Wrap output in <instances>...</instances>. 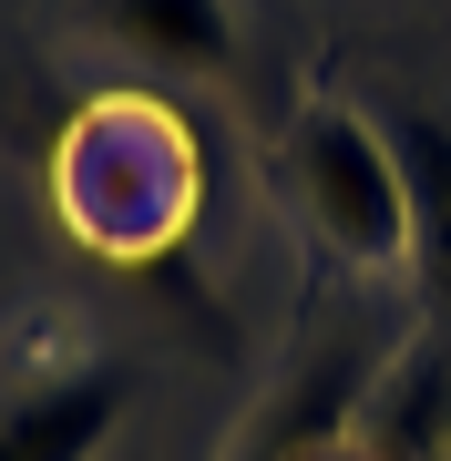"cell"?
<instances>
[{"mask_svg": "<svg viewBox=\"0 0 451 461\" xmlns=\"http://www.w3.org/2000/svg\"><path fill=\"white\" fill-rule=\"evenodd\" d=\"M51 185H62V226L83 236L93 257H165L185 226H195V133L175 123V103L154 93H103L83 123L51 154Z\"/></svg>", "mask_w": 451, "mask_h": 461, "instance_id": "cell-1", "label": "cell"}, {"mask_svg": "<svg viewBox=\"0 0 451 461\" xmlns=\"http://www.w3.org/2000/svg\"><path fill=\"white\" fill-rule=\"evenodd\" d=\"M287 185L349 267H410V195H401L390 123L349 113V103H308L287 133Z\"/></svg>", "mask_w": 451, "mask_h": 461, "instance_id": "cell-2", "label": "cell"}, {"mask_svg": "<svg viewBox=\"0 0 451 461\" xmlns=\"http://www.w3.org/2000/svg\"><path fill=\"white\" fill-rule=\"evenodd\" d=\"M134 411V369L123 359H72L41 369L0 400V461H93Z\"/></svg>", "mask_w": 451, "mask_h": 461, "instance_id": "cell-3", "label": "cell"}, {"mask_svg": "<svg viewBox=\"0 0 451 461\" xmlns=\"http://www.w3.org/2000/svg\"><path fill=\"white\" fill-rule=\"evenodd\" d=\"M390 123V154H401V195H410V277L451 308V123L401 103Z\"/></svg>", "mask_w": 451, "mask_h": 461, "instance_id": "cell-4", "label": "cell"}, {"mask_svg": "<svg viewBox=\"0 0 451 461\" xmlns=\"http://www.w3.org/2000/svg\"><path fill=\"white\" fill-rule=\"evenodd\" d=\"M93 32L134 62L165 72H226L236 62V11L226 0H93Z\"/></svg>", "mask_w": 451, "mask_h": 461, "instance_id": "cell-5", "label": "cell"}]
</instances>
